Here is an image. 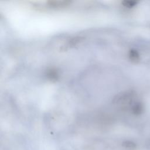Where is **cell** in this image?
Listing matches in <instances>:
<instances>
[{"instance_id": "1", "label": "cell", "mask_w": 150, "mask_h": 150, "mask_svg": "<svg viewBox=\"0 0 150 150\" xmlns=\"http://www.w3.org/2000/svg\"><path fill=\"white\" fill-rule=\"evenodd\" d=\"M131 110L133 114L135 115H139L142 114L144 111L143 104L139 101H135L131 105Z\"/></svg>"}, {"instance_id": "2", "label": "cell", "mask_w": 150, "mask_h": 150, "mask_svg": "<svg viewBox=\"0 0 150 150\" xmlns=\"http://www.w3.org/2000/svg\"><path fill=\"white\" fill-rule=\"evenodd\" d=\"M70 3L69 1H53L49 2V6L51 8H59L64 7Z\"/></svg>"}, {"instance_id": "3", "label": "cell", "mask_w": 150, "mask_h": 150, "mask_svg": "<svg viewBox=\"0 0 150 150\" xmlns=\"http://www.w3.org/2000/svg\"><path fill=\"white\" fill-rule=\"evenodd\" d=\"M46 76L50 80H56L59 77V73L56 69H50L46 72Z\"/></svg>"}, {"instance_id": "4", "label": "cell", "mask_w": 150, "mask_h": 150, "mask_svg": "<svg viewBox=\"0 0 150 150\" xmlns=\"http://www.w3.org/2000/svg\"><path fill=\"white\" fill-rule=\"evenodd\" d=\"M129 58L133 62H138L139 60V54L137 50L131 49L129 52Z\"/></svg>"}, {"instance_id": "5", "label": "cell", "mask_w": 150, "mask_h": 150, "mask_svg": "<svg viewBox=\"0 0 150 150\" xmlns=\"http://www.w3.org/2000/svg\"><path fill=\"white\" fill-rule=\"evenodd\" d=\"M83 40V38L82 37H76L74 38L73 39H71L69 42L66 45V47H70V46H75L76 44L79 43L80 41H81Z\"/></svg>"}, {"instance_id": "6", "label": "cell", "mask_w": 150, "mask_h": 150, "mask_svg": "<svg viewBox=\"0 0 150 150\" xmlns=\"http://www.w3.org/2000/svg\"><path fill=\"white\" fill-rule=\"evenodd\" d=\"M138 4L137 1H122V5L128 8H131L135 6Z\"/></svg>"}]
</instances>
